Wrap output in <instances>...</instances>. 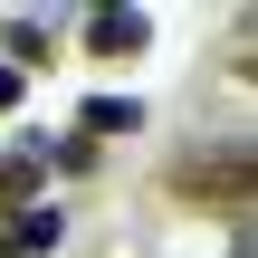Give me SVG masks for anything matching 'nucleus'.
I'll return each mask as SVG.
<instances>
[{"mask_svg": "<svg viewBox=\"0 0 258 258\" xmlns=\"http://www.w3.org/2000/svg\"><path fill=\"white\" fill-rule=\"evenodd\" d=\"M249 191H258V153L239 144V134L172 163V201H191V211H249Z\"/></svg>", "mask_w": 258, "mask_h": 258, "instance_id": "obj_1", "label": "nucleus"}, {"mask_svg": "<svg viewBox=\"0 0 258 258\" xmlns=\"http://www.w3.org/2000/svg\"><path fill=\"white\" fill-rule=\"evenodd\" d=\"M153 19L144 10H86V57H144Z\"/></svg>", "mask_w": 258, "mask_h": 258, "instance_id": "obj_2", "label": "nucleus"}, {"mask_svg": "<svg viewBox=\"0 0 258 258\" xmlns=\"http://www.w3.org/2000/svg\"><path fill=\"white\" fill-rule=\"evenodd\" d=\"M57 239H67V211H57V201L38 191V201H29V211L10 220V249H19V258H48Z\"/></svg>", "mask_w": 258, "mask_h": 258, "instance_id": "obj_3", "label": "nucleus"}, {"mask_svg": "<svg viewBox=\"0 0 258 258\" xmlns=\"http://www.w3.org/2000/svg\"><path fill=\"white\" fill-rule=\"evenodd\" d=\"M0 38H10V77H29V67H48V48H57V38H48V19H10Z\"/></svg>", "mask_w": 258, "mask_h": 258, "instance_id": "obj_4", "label": "nucleus"}, {"mask_svg": "<svg viewBox=\"0 0 258 258\" xmlns=\"http://www.w3.org/2000/svg\"><path fill=\"white\" fill-rule=\"evenodd\" d=\"M38 201V153L19 144V153H0V211H29Z\"/></svg>", "mask_w": 258, "mask_h": 258, "instance_id": "obj_5", "label": "nucleus"}, {"mask_svg": "<svg viewBox=\"0 0 258 258\" xmlns=\"http://www.w3.org/2000/svg\"><path fill=\"white\" fill-rule=\"evenodd\" d=\"M134 124H144L134 96H96V105H86V134H134Z\"/></svg>", "mask_w": 258, "mask_h": 258, "instance_id": "obj_6", "label": "nucleus"}, {"mask_svg": "<svg viewBox=\"0 0 258 258\" xmlns=\"http://www.w3.org/2000/svg\"><path fill=\"white\" fill-rule=\"evenodd\" d=\"M10 105H19V77H10V67H0V115H10Z\"/></svg>", "mask_w": 258, "mask_h": 258, "instance_id": "obj_7", "label": "nucleus"}, {"mask_svg": "<svg viewBox=\"0 0 258 258\" xmlns=\"http://www.w3.org/2000/svg\"><path fill=\"white\" fill-rule=\"evenodd\" d=\"M0 258H19V249H10V239H0Z\"/></svg>", "mask_w": 258, "mask_h": 258, "instance_id": "obj_8", "label": "nucleus"}]
</instances>
